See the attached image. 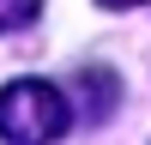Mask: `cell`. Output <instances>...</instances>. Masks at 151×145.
I'll use <instances>...</instances> for the list:
<instances>
[{
  "label": "cell",
  "mask_w": 151,
  "mask_h": 145,
  "mask_svg": "<svg viewBox=\"0 0 151 145\" xmlns=\"http://www.w3.org/2000/svg\"><path fill=\"white\" fill-rule=\"evenodd\" d=\"M73 121V103L48 79H12L0 85V139L12 145H55Z\"/></svg>",
  "instance_id": "6da1fadb"
},
{
  "label": "cell",
  "mask_w": 151,
  "mask_h": 145,
  "mask_svg": "<svg viewBox=\"0 0 151 145\" xmlns=\"http://www.w3.org/2000/svg\"><path fill=\"white\" fill-rule=\"evenodd\" d=\"M73 91H79L85 97V121H91V127H97V121H109V109H115V72H97V67H85L79 72V79H73Z\"/></svg>",
  "instance_id": "7a4b0ae2"
},
{
  "label": "cell",
  "mask_w": 151,
  "mask_h": 145,
  "mask_svg": "<svg viewBox=\"0 0 151 145\" xmlns=\"http://www.w3.org/2000/svg\"><path fill=\"white\" fill-rule=\"evenodd\" d=\"M103 6H115V12H121V6H151V0H103Z\"/></svg>",
  "instance_id": "277c9868"
},
{
  "label": "cell",
  "mask_w": 151,
  "mask_h": 145,
  "mask_svg": "<svg viewBox=\"0 0 151 145\" xmlns=\"http://www.w3.org/2000/svg\"><path fill=\"white\" fill-rule=\"evenodd\" d=\"M42 18V0H0V30H24Z\"/></svg>",
  "instance_id": "3957f363"
}]
</instances>
